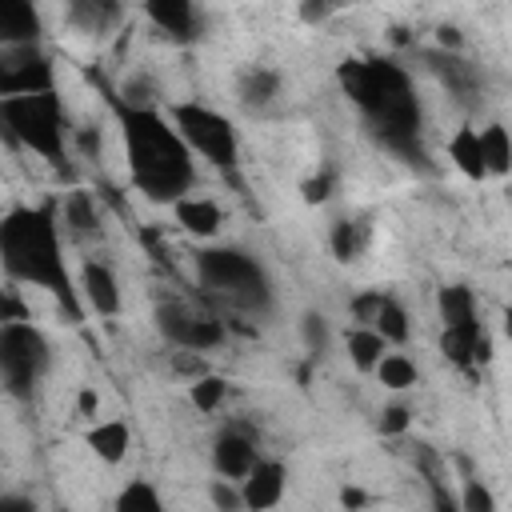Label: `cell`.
Here are the masks:
<instances>
[{
	"label": "cell",
	"mask_w": 512,
	"mask_h": 512,
	"mask_svg": "<svg viewBox=\"0 0 512 512\" xmlns=\"http://www.w3.org/2000/svg\"><path fill=\"white\" fill-rule=\"evenodd\" d=\"M0 268L32 288L56 296L68 320H80V300L60 256V232L52 208H12L0 220Z\"/></svg>",
	"instance_id": "6da1fadb"
},
{
	"label": "cell",
	"mask_w": 512,
	"mask_h": 512,
	"mask_svg": "<svg viewBox=\"0 0 512 512\" xmlns=\"http://www.w3.org/2000/svg\"><path fill=\"white\" fill-rule=\"evenodd\" d=\"M124 148H128V172L132 184L160 204H176L196 184L192 152L176 136V128L152 112V108H128L124 112Z\"/></svg>",
	"instance_id": "7a4b0ae2"
},
{
	"label": "cell",
	"mask_w": 512,
	"mask_h": 512,
	"mask_svg": "<svg viewBox=\"0 0 512 512\" xmlns=\"http://www.w3.org/2000/svg\"><path fill=\"white\" fill-rule=\"evenodd\" d=\"M0 136L64 168V112H60L56 92L0 100Z\"/></svg>",
	"instance_id": "3957f363"
},
{
	"label": "cell",
	"mask_w": 512,
	"mask_h": 512,
	"mask_svg": "<svg viewBox=\"0 0 512 512\" xmlns=\"http://www.w3.org/2000/svg\"><path fill=\"white\" fill-rule=\"evenodd\" d=\"M196 272H200V280L208 288L224 292L240 308H268V300H272L264 268L252 256L236 252V248H204V252H196Z\"/></svg>",
	"instance_id": "277c9868"
},
{
	"label": "cell",
	"mask_w": 512,
	"mask_h": 512,
	"mask_svg": "<svg viewBox=\"0 0 512 512\" xmlns=\"http://www.w3.org/2000/svg\"><path fill=\"white\" fill-rule=\"evenodd\" d=\"M48 360H52V348L40 328H32L24 320L0 324V384L12 396H20V400L32 396L48 372Z\"/></svg>",
	"instance_id": "5b68a950"
},
{
	"label": "cell",
	"mask_w": 512,
	"mask_h": 512,
	"mask_svg": "<svg viewBox=\"0 0 512 512\" xmlns=\"http://www.w3.org/2000/svg\"><path fill=\"white\" fill-rule=\"evenodd\" d=\"M172 128L188 144V152H200L216 168H232L236 156H240V140H236L232 120L212 112V108H204V104H196V100L172 104Z\"/></svg>",
	"instance_id": "8992f818"
},
{
	"label": "cell",
	"mask_w": 512,
	"mask_h": 512,
	"mask_svg": "<svg viewBox=\"0 0 512 512\" xmlns=\"http://www.w3.org/2000/svg\"><path fill=\"white\" fill-rule=\"evenodd\" d=\"M336 76H340V88L352 96V104L364 116H372L388 96L408 88V76L392 60H344Z\"/></svg>",
	"instance_id": "52a82bcc"
},
{
	"label": "cell",
	"mask_w": 512,
	"mask_h": 512,
	"mask_svg": "<svg viewBox=\"0 0 512 512\" xmlns=\"http://www.w3.org/2000/svg\"><path fill=\"white\" fill-rule=\"evenodd\" d=\"M156 328L180 352H208V348L224 344V324L220 320L200 316V312H192L188 304H176V300L156 308Z\"/></svg>",
	"instance_id": "ba28073f"
},
{
	"label": "cell",
	"mask_w": 512,
	"mask_h": 512,
	"mask_svg": "<svg viewBox=\"0 0 512 512\" xmlns=\"http://www.w3.org/2000/svg\"><path fill=\"white\" fill-rule=\"evenodd\" d=\"M52 92V64L36 44L0 48V100Z\"/></svg>",
	"instance_id": "9c48e42d"
},
{
	"label": "cell",
	"mask_w": 512,
	"mask_h": 512,
	"mask_svg": "<svg viewBox=\"0 0 512 512\" xmlns=\"http://www.w3.org/2000/svg\"><path fill=\"white\" fill-rule=\"evenodd\" d=\"M288 488V468L280 460H256L252 472L240 480V504L248 512H268L284 500Z\"/></svg>",
	"instance_id": "30bf717a"
},
{
	"label": "cell",
	"mask_w": 512,
	"mask_h": 512,
	"mask_svg": "<svg viewBox=\"0 0 512 512\" xmlns=\"http://www.w3.org/2000/svg\"><path fill=\"white\" fill-rule=\"evenodd\" d=\"M144 16H148L168 40H176V44H192V40L200 36V24H204L200 8L188 4V0H148V4H144Z\"/></svg>",
	"instance_id": "8fae6325"
},
{
	"label": "cell",
	"mask_w": 512,
	"mask_h": 512,
	"mask_svg": "<svg viewBox=\"0 0 512 512\" xmlns=\"http://www.w3.org/2000/svg\"><path fill=\"white\" fill-rule=\"evenodd\" d=\"M440 352L448 364L456 368H472V364H488L492 360V340L488 332L476 324H460V328H444L440 332Z\"/></svg>",
	"instance_id": "7c38bea8"
},
{
	"label": "cell",
	"mask_w": 512,
	"mask_h": 512,
	"mask_svg": "<svg viewBox=\"0 0 512 512\" xmlns=\"http://www.w3.org/2000/svg\"><path fill=\"white\" fill-rule=\"evenodd\" d=\"M256 444L244 436V432H220L212 440V468L220 480H244L256 464Z\"/></svg>",
	"instance_id": "4fadbf2b"
},
{
	"label": "cell",
	"mask_w": 512,
	"mask_h": 512,
	"mask_svg": "<svg viewBox=\"0 0 512 512\" xmlns=\"http://www.w3.org/2000/svg\"><path fill=\"white\" fill-rule=\"evenodd\" d=\"M80 296H84V304H88L92 312H100V316H116V312H120V284H116L112 268L100 264V260H88V264L80 268Z\"/></svg>",
	"instance_id": "5bb4252c"
},
{
	"label": "cell",
	"mask_w": 512,
	"mask_h": 512,
	"mask_svg": "<svg viewBox=\"0 0 512 512\" xmlns=\"http://www.w3.org/2000/svg\"><path fill=\"white\" fill-rule=\"evenodd\" d=\"M40 12L28 0H0V48H20L40 40Z\"/></svg>",
	"instance_id": "9a60e30c"
},
{
	"label": "cell",
	"mask_w": 512,
	"mask_h": 512,
	"mask_svg": "<svg viewBox=\"0 0 512 512\" xmlns=\"http://www.w3.org/2000/svg\"><path fill=\"white\" fill-rule=\"evenodd\" d=\"M172 212H176V224L184 232H192V236H216L220 224H224L220 204L216 200H204V196H180L172 204Z\"/></svg>",
	"instance_id": "2e32d148"
},
{
	"label": "cell",
	"mask_w": 512,
	"mask_h": 512,
	"mask_svg": "<svg viewBox=\"0 0 512 512\" xmlns=\"http://www.w3.org/2000/svg\"><path fill=\"white\" fill-rule=\"evenodd\" d=\"M128 444H132V432H128L124 420H100V424L88 428V448L104 464H120L128 456Z\"/></svg>",
	"instance_id": "e0dca14e"
},
{
	"label": "cell",
	"mask_w": 512,
	"mask_h": 512,
	"mask_svg": "<svg viewBox=\"0 0 512 512\" xmlns=\"http://www.w3.org/2000/svg\"><path fill=\"white\" fill-rule=\"evenodd\" d=\"M120 16H124V8L112 0H72L68 4V20L88 36H104Z\"/></svg>",
	"instance_id": "ac0fdd59"
},
{
	"label": "cell",
	"mask_w": 512,
	"mask_h": 512,
	"mask_svg": "<svg viewBox=\"0 0 512 512\" xmlns=\"http://www.w3.org/2000/svg\"><path fill=\"white\" fill-rule=\"evenodd\" d=\"M448 160L468 176V180H484V156H480V132L472 124L456 128L448 140Z\"/></svg>",
	"instance_id": "d6986e66"
},
{
	"label": "cell",
	"mask_w": 512,
	"mask_h": 512,
	"mask_svg": "<svg viewBox=\"0 0 512 512\" xmlns=\"http://www.w3.org/2000/svg\"><path fill=\"white\" fill-rule=\"evenodd\" d=\"M480 156H484V176H508L512 172V140L504 124L480 128Z\"/></svg>",
	"instance_id": "ffe728a7"
},
{
	"label": "cell",
	"mask_w": 512,
	"mask_h": 512,
	"mask_svg": "<svg viewBox=\"0 0 512 512\" xmlns=\"http://www.w3.org/2000/svg\"><path fill=\"white\" fill-rule=\"evenodd\" d=\"M436 312H440L444 328L476 324V296H472V288H464V284H448V288H440V296H436Z\"/></svg>",
	"instance_id": "44dd1931"
},
{
	"label": "cell",
	"mask_w": 512,
	"mask_h": 512,
	"mask_svg": "<svg viewBox=\"0 0 512 512\" xmlns=\"http://www.w3.org/2000/svg\"><path fill=\"white\" fill-rule=\"evenodd\" d=\"M344 352H348V360H352V368H356V372H372V368L384 360L388 344H384V340H380L372 328L356 324V328L344 336Z\"/></svg>",
	"instance_id": "7402d4cb"
},
{
	"label": "cell",
	"mask_w": 512,
	"mask_h": 512,
	"mask_svg": "<svg viewBox=\"0 0 512 512\" xmlns=\"http://www.w3.org/2000/svg\"><path fill=\"white\" fill-rule=\"evenodd\" d=\"M276 92H280V76L272 68H248L240 76V88H236L244 108H268L276 100Z\"/></svg>",
	"instance_id": "603a6c76"
},
{
	"label": "cell",
	"mask_w": 512,
	"mask_h": 512,
	"mask_svg": "<svg viewBox=\"0 0 512 512\" xmlns=\"http://www.w3.org/2000/svg\"><path fill=\"white\" fill-rule=\"evenodd\" d=\"M384 344H404L408 340V332H412V324H408V312H404V304H396L392 296H380V304H376V316H372V324H368Z\"/></svg>",
	"instance_id": "cb8c5ba5"
},
{
	"label": "cell",
	"mask_w": 512,
	"mask_h": 512,
	"mask_svg": "<svg viewBox=\"0 0 512 512\" xmlns=\"http://www.w3.org/2000/svg\"><path fill=\"white\" fill-rule=\"evenodd\" d=\"M372 372H376V380H380L388 392H404V388H412V384L420 380L416 364H412L404 352H384V360H380Z\"/></svg>",
	"instance_id": "d4e9b609"
},
{
	"label": "cell",
	"mask_w": 512,
	"mask_h": 512,
	"mask_svg": "<svg viewBox=\"0 0 512 512\" xmlns=\"http://www.w3.org/2000/svg\"><path fill=\"white\" fill-rule=\"evenodd\" d=\"M116 512H164V500L148 480H128L116 492Z\"/></svg>",
	"instance_id": "484cf974"
},
{
	"label": "cell",
	"mask_w": 512,
	"mask_h": 512,
	"mask_svg": "<svg viewBox=\"0 0 512 512\" xmlns=\"http://www.w3.org/2000/svg\"><path fill=\"white\" fill-rule=\"evenodd\" d=\"M224 396H228L224 376L204 372V376H196V380L188 384V400H192V408H196V412H216V408L224 404Z\"/></svg>",
	"instance_id": "4316f807"
},
{
	"label": "cell",
	"mask_w": 512,
	"mask_h": 512,
	"mask_svg": "<svg viewBox=\"0 0 512 512\" xmlns=\"http://www.w3.org/2000/svg\"><path fill=\"white\" fill-rule=\"evenodd\" d=\"M64 224L76 236H92L96 232V208H92V200L84 192H68L64 196Z\"/></svg>",
	"instance_id": "83f0119b"
},
{
	"label": "cell",
	"mask_w": 512,
	"mask_h": 512,
	"mask_svg": "<svg viewBox=\"0 0 512 512\" xmlns=\"http://www.w3.org/2000/svg\"><path fill=\"white\" fill-rule=\"evenodd\" d=\"M456 504H460V512H500V504H496V496L484 480H464Z\"/></svg>",
	"instance_id": "f1b7e54d"
},
{
	"label": "cell",
	"mask_w": 512,
	"mask_h": 512,
	"mask_svg": "<svg viewBox=\"0 0 512 512\" xmlns=\"http://www.w3.org/2000/svg\"><path fill=\"white\" fill-rule=\"evenodd\" d=\"M300 336H304V344H308L312 356H324V352H328V340H332V328H328V320H324L320 312H304Z\"/></svg>",
	"instance_id": "f546056e"
},
{
	"label": "cell",
	"mask_w": 512,
	"mask_h": 512,
	"mask_svg": "<svg viewBox=\"0 0 512 512\" xmlns=\"http://www.w3.org/2000/svg\"><path fill=\"white\" fill-rule=\"evenodd\" d=\"M328 240H332L336 260H352V256L360 252V232H356V224H352V220H336Z\"/></svg>",
	"instance_id": "4dcf8cb0"
},
{
	"label": "cell",
	"mask_w": 512,
	"mask_h": 512,
	"mask_svg": "<svg viewBox=\"0 0 512 512\" xmlns=\"http://www.w3.org/2000/svg\"><path fill=\"white\" fill-rule=\"evenodd\" d=\"M408 424H412V412H408L404 404H388V408L380 412V420H376L380 436H400V432H408Z\"/></svg>",
	"instance_id": "1f68e13d"
},
{
	"label": "cell",
	"mask_w": 512,
	"mask_h": 512,
	"mask_svg": "<svg viewBox=\"0 0 512 512\" xmlns=\"http://www.w3.org/2000/svg\"><path fill=\"white\" fill-rule=\"evenodd\" d=\"M208 496H212V508H216V512H244L240 488H232V480H212Z\"/></svg>",
	"instance_id": "d6a6232c"
},
{
	"label": "cell",
	"mask_w": 512,
	"mask_h": 512,
	"mask_svg": "<svg viewBox=\"0 0 512 512\" xmlns=\"http://www.w3.org/2000/svg\"><path fill=\"white\" fill-rule=\"evenodd\" d=\"M300 196H304V204H324V200L332 196V176H328V172L308 176V180L300 184Z\"/></svg>",
	"instance_id": "836d02e7"
},
{
	"label": "cell",
	"mask_w": 512,
	"mask_h": 512,
	"mask_svg": "<svg viewBox=\"0 0 512 512\" xmlns=\"http://www.w3.org/2000/svg\"><path fill=\"white\" fill-rule=\"evenodd\" d=\"M172 368L176 372H184V376H204V360L196 356V352H172Z\"/></svg>",
	"instance_id": "e575fe53"
},
{
	"label": "cell",
	"mask_w": 512,
	"mask_h": 512,
	"mask_svg": "<svg viewBox=\"0 0 512 512\" xmlns=\"http://www.w3.org/2000/svg\"><path fill=\"white\" fill-rule=\"evenodd\" d=\"M432 512H460V504H456V496L436 480L432 484Z\"/></svg>",
	"instance_id": "d590c367"
},
{
	"label": "cell",
	"mask_w": 512,
	"mask_h": 512,
	"mask_svg": "<svg viewBox=\"0 0 512 512\" xmlns=\"http://www.w3.org/2000/svg\"><path fill=\"white\" fill-rule=\"evenodd\" d=\"M328 16H332V4H316V0L300 4V20H308V24H324Z\"/></svg>",
	"instance_id": "8d00e7d4"
},
{
	"label": "cell",
	"mask_w": 512,
	"mask_h": 512,
	"mask_svg": "<svg viewBox=\"0 0 512 512\" xmlns=\"http://www.w3.org/2000/svg\"><path fill=\"white\" fill-rule=\"evenodd\" d=\"M436 44H440V48H448V52H456V48L464 44V36H460V28H456V24H440V28H436Z\"/></svg>",
	"instance_id": "74e56055"
},
{
	"label": "cell",
	"mask_w": 512,
	"mask_h": 512,
	"mask_svg": "<svg viewBox=\"0 0 512 512\" xmlns=\"http://www.w3.org/2000/svg\"><path fill=\"white\" fill-rule=\"evenodd\" d=\"M340 504H344L348 512H356V508H364V504H368V496H364L360 488H352V484H348V488H340Z\"/></svg>",
	"instance_id": "f35d334b"
},
{
	"label": "cell",
	"mask_w": 512,
	"mask_h": 512,
	"mask_svg": "<svg viewBox=\"0 0 512 512\" xmlns=\"http://www.w3.org/2000/svg\"><path fill=\"white\" fill-rule=\"evenodd\" d=\"M0 512H36L28 496H0Z\"/></svg>",
	"instance_id": "ab89813d"
},
{
	"label": "cell",
	"mask_w": 512,
	"mask_h": 512,
	"mask_svg": "<svg viewBox=\"0 0 512 512\" xmlns=\"http://www.w3.org/2000/svg\"><path fill=\"white\" fill-rule=\"evenodd\" d=\"M76 408H80V416H96V408H100V396H96L92 388H84V392H80V400H76Z\"/></svg>",
	"instance_id": "60d3db41"
},
{
	"label": "cell",
	"mask_w": 512,
	"mask_h": 512,
	"mask_svg": "<svg viewBox=\"0 0 512 512\" xmlns=\"http://www.w3.org/2000/svg\"><path fill=\"white\" fill-rule=\"evenodd\" d=\"M80 144H84V152H88V156H92V152H100V136H92V132H84V136H80Z\"/></svg>",
	"instance_id": "b9f144b4"
}]
</instances>
